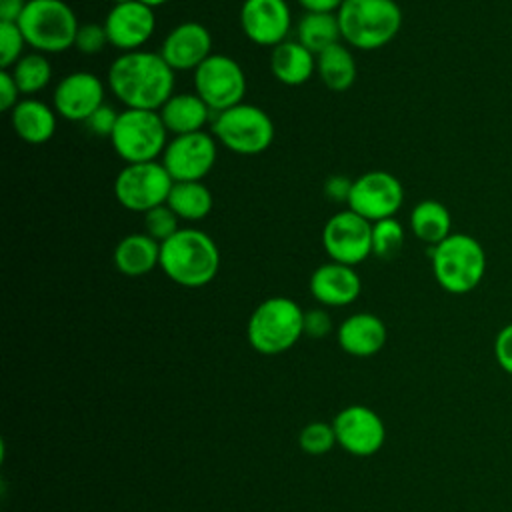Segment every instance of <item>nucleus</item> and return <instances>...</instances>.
Listing matches in <instances>:
<instances>
[{
	"label": "nucleus",
	"instance_id": "28",
	"mask_svg": "<svg viewBox=\"0 0 512 512\" xmlns=\"http://www.w3.org/2000/svg\"><path fill=\"white\" fill-rule=\"evenodd\" d=\"M296 40L318 56L326 48L342 42L338 16L304 12V16L296 24Z\"/></svg>",
	"mask_w": 512,
	"mask_h": 512
},
{
	"label": "nucleus",
	"instance_id": "41",
	"mask_svg": "<svg viewBox=\"0 0 512 512\" xmlns=\"http://www.w3.org/2000/svg\"><path fill=\"white\" fill-rule=\"evenodd\" d=\"M28 0H0V22H18Z\"/></svg>",
	"mask_w": 512,
	"mask_h": 512
},
{
	"label": "nucleus",
	"instance_id": "2",
	"mask_svg": "<svg viewBox=\"0 0 512 512\" xmlns=\"http://www.w3.org/2000/svg\"><path fill=\"white\" fill-rule=\"evenodd\" d=\"M160 268L178 286L202 288L218 274L220 250L206 232L180 228L160 244Z\"/></svg>",
	"mask_w": 512,
	"mask_h": 512
},
{
	"label": "nucleus",
	"instance_id": "42",
	"mask_svg": "<svg viewBox=\"0 0 512 512\" xmlns=\"http://www.w3.org/2000/svg\"><path fill=\"white\" fill-rule=\"evenodd\" d=\"M138 2H142V4H146V6H150V8H160V6H164V4L170 2V0H138Z\"/></svg>",
	"mask_w": 512,
	"mask_h": 512
},
{
	"label": "nucleus",
	"instance_id": "8",
	"mask_svg": "<svg viewBox=\"0 0 512 512\" xmlns=\"http://www.w3.org/2000/svg\"><path fill=\"white\" fill-rule=\"evenodd\" d=\"M212 134L230 152L256 156L270 148L274 140V122L256 104L242 102L214 114Z\"/></svg>",
	"mask_w": 512,
	"mask_h": 512
},
{
	"label": "nucleus",
	"instance_id": "27",
	"mask_svg": "<svg viewBox=\"0 0 512 512\" xmlns=\"http://www.w3.org/2000/svg\"><path fill=\"white\" fill-rule=\"evenodd\" d=\"M166 204L180 220L200 222L212 212L214 198L204 182H174Z\"/></svg>",
	"mask_w": 512,
	"mask_h": 512
},
{
	"label": "nucleus",
	"instance_id": "33",
	"mask_svg": "<svg viewBox=\"0 0 512 512\" xmlns=\"http://www.w3.org/2000/svg\"><path fill=\"white\" fill-rule=\"evenodd\" d=\"M26 40L16 22H0V68L10 70L24 56Z\"/></svg>",
	"mask_w": 512,
	"mask_h": 512
},
{
	"label": "nucleus",
	"instance_id": "29",
	"mask_svg": "<svg viewBox=\"0 0 512 512\" xmlns=\"http://www.w3.org/2000/svg\"><path fill=\"white\" fill-rule=\"evenodd\" d=\"M20 94L34 96L42 92L52 80V64L46 54L42 52H28L24 54L12 68H10Z\"/></svg>",
	"mask_w": 512,
	"mask_h": 512
},
{
	"label": "nucleus",
	"instance_id": "40",
	"mask_svg": "<svg viewBox=\"0 0 512 512\" xmlns=\"http://www.w3.org/2000/svg\"><path fill=\"white\" fill-rule=\"evenodd\" d=\"M304 12L316 14H336L344 0H296Z\"/></svg>",
	"mask_w": 512,
	"mask_h": 512
},
{
	"label": "nucleus",
	"instance_id": "14",
	"mask_svg": "<svg viewBox=\"0 0 512 512\" xmlns=\"http://www.w3.org/2000/svg\"><path fill=\"white\" fill-rule=\"evenodd\" d=\"M332 426L338 446L358 458L380 452L386 442L384 420L364 404H352L342 408L334 416Z\"/></svg>",
	"mask_w": 512,
	"mask_h": 512
},
{
	"label": "nucleus",
	"instance_id": "19",
	"mask_svg": "<svg viewBox=\"0 0 512 512\" xmlns=\"http://www.w3.org/2000/svg\"><path fill=\"white\" fill-rule=\"evenodd\" d=\"M360 290L362 280L354 266L330 260L326 264H320L310 276V294L322 306H348L360 296Z\"/></svg>",
	"mask_w": 512,
	"mask_h": 512
},
{
	"label": "nucleus",
	"instance_id": "21",
	"mask_svg": "<svg viewBox=\"0 0 512 512\" xmlns=\"http://www.w3.org/2000/svg\"><path fill=\"white\" fill-rule=\"evenodd\" d=\"M10 124L26 144H44L56 132V110L34 96H26L10 110Z\"/></svg>",
	"mask_w": 512,
	"mask_h": 512
},
{
	"label": "nucleus",
	"instance_id": "6",
	"mask_svg": "<svg viewBox=\"0 0 512 512\" xmlns=\"http://www.w3.org/2000/svg\"><path fill=\"white\" fill-rule=\"evenodd\" d=\"M16 24L26 44L46 56L74 48L80 26L74 10L64 0H28Z\"/></svg>",
	"mask_w": 512,
	"mask_h": 512
},
{
	"label": "nucleus",
	"instance_id": "39",
	"mask_svg": "<svg viewBox=\"0 0 512 512\" xmlns=\"http://www.w3.org/2000/svg\"><path fill=\"white\" fill-rule=\"evenodd\" d=\"M352 182L354 180H350V178H346L342 174H332L324 182L326 198L332 200V202H348V196H350V190H352Z\"/></svg>",
	"mask_w": 512,
	"mask_h": 512
},
{
	"label": "nucleus",
	"instance_id": "15",
	"mask_svg": "<svg viewBox=\"0 0 512 512\" xmlns=\"http://www.w3.org/2000/svg\"><path fill=\"white\" fill-rule=\"evenodd\" d=\"M106 96L104 82L86 70L66 74L52 92V106L58 116L70 122H86Z\"/></svg>",
	"mask_w": 512,
	"mask_h": 512
},
{
	"label": "nucleus",
	"instance_id": "16",
	"mask_svg": "<svg viewBox=\"0 0 512 512\" xmlns=\"http://www.w3.org/2000/svg\"><path fill=\"white\" fill-rule=\"evenodd\" d=\"M240 28L252 44L274 48L288 38L292 28L290 6L286 0H244Z\"/></svg>",
	"mask_w": 512,
	"mask_h": 512
},
{
	"label": "nucleus",
	"instance_id": "25",
	"mask_svg": "<svg viewBox=\"0 0 512 512\" xmlns=\"http://www.w3.org/2000/svg\"><path fill=\"white\" fill-rule=\"evenodd\" d=\"M316 74L332 92H346L356 82V60L348 44H334L316 56Z\"/></svg>",
	"mask_w": 512,
	"mask_h": 512
},
{
	"label": "nucleus",
	"instance_id": "13",
	"mask_svg": "<svg viewBox=\"0 0 512 512\" xmlns=\"http://www.w3.org/2000/svg\"><path fill=\"white\" fill-rule=\"evenodd\" d=\"M322 246L332 262L356 266L372 254V222L348 208L340 210L326 220Z\"/></svg>",
	"mask_w": 512,
	"mask_h": 512
},
{
	"label": "nucleus",
	"instance_id": "43",
	"mask_svg": "<svg viewBox=\"0 0 512 512\" xmlns=\"http://www.w3.org/2000/svg\"><path fill=\"white\" fill-rule=\"evenodd\" d=\"M124 2H130V0H112V6H116V4H124Z\"/></svg>",
	"mask_w": 512,
	"mask_h": 512
},
{
	"label": "nucleus",
	"instance_id": "4",
	"mask_svg": "<svg viewBox=\"0 0 512 512\" xmlns=\"http://www.w3.org/2000/svg\"><path fill=\"white\" fill-rule=\"evenodd\" d=\"M432 274L448 294L472 292L486 274V252L482 244L464 232H452L430 250Z\"/></svg>",
	"mask_w": 512,
	"mask_h": 512
},
{
	"label": "nucleus",
	"instance_id": "10",
	"mask_svg": "<svg viewBox=\"0 0 512 512\" xmlns=\"http://www.w3.org/2000/svg\"><path fill=\"white\" fill-rule=\"evenodd\" d=\"M246 86L242 66L228 54H210L194 70L196 94L214 114L242 104Z\"/></svg>",
	"mask_w": 512,
	"mask_h": 512
},
{
	"label": "nucleus",
	"instance_id": "9",
	"mask_svg": "<svg viewBox=\"0 0 512 512\" xmlns=\"http://www.w3.org/2000/svg\"><path fill=\"white\" fill-rule=\"evenodd\" d=\"M172 184V176L158 160L126 164L114 180V196L126 210L144 214L166 204Z\"/></svg>",
	"mask_w": 512,
	"mask_h": 512
},
{
	"label": "nucleus",
	"instance_id": "12",
	"mask_svg": "<svg viewBox=\"0 0 512 512\" xmlns=\"http://www.w3.org/2000/svg\"><path fill=\"white\" fill-rule=\"evenodd\" d=\"M218 140L210 132H192L168 140L162 164L174 182H202L216 164Z\"/></svg>",
	"mask_w": 512,
	"mask_h": 512
},
{
	"label": "nucleus",
	"instance_id": "22",
	"mask_svg": "<svg viewBox=\"0 0 512 512\" xmlns=\"http://www.w3.org/2000/svg\"><path fill=\"white\" fill-rule=\"evenodd\" d=\"M210 108L204 100L194 92H178L172 94L166 104L158 110L168 134L182 136L204 130L210 120Z\"/></svg>",
	"mask_w": 512,
	"mask_h": 512
},
{
	"label": "nucleus",
	"instance_id": "31",
	"mask_svg": "<svg viewBox=\"0 0 512 512\" xmlns=\"http://www.w3.org/2000/svg\"><path fill=\"white\" fill-rule=\"evenodd\" d=\"M298 444L306 454L322 456L334 448L336 432L334 426L328 422H310L298 434Z\"/></svg>",
	"mask_w": 512,
	"mask_h": 512
},
{
	"label": "nucleus",
	"instance_id": "37",
	"mask_svg": "<svg viewBox=\"0 0 512 512\" xmlns=\"http://www.w3.org/2000/svg\"><path fill=\"white\" fill-rule=\"evenodd\" d=\"M118 114L114 108H110L108 104H102L84 124L86 128L96 134V136H104V138H110L112 132H114V126H116V120H118Z\"/></svg>",
	"mask_w": 512,
	"mask_h": 512
},
{
	"label": "nucleus",
	"instance_id": "3",
	"mask_svg": "<svg viewBox=\"0 0 512 512\" xmlns=\"http://www.w3.org/2000/svg\"><path fill=\"white\" fill-rule=\"evenodd\" d=\"M336 16L342 40L356 50H378L402 28V10L394 0H344Z\"/></svg>",
	"mask_w": 512,
	"mask_h": 512
},
{
	"label": "nucleus",
	"instance_id": "30",
	"mask_svg": "<svg viewBox=\"0 0 512 512\" xmlns=\"http://www.w3.org/2000/svg\"><path fill=\"white\" fill-rule=\"evenodd\" d=\"M404 244V226L396 218H384L372 224V254L392 258Z\"/></svg>",
	"mask_w": 512,
	"mask_h": 512
},
{
	"label": "nucleus",
	"instance_id": "17",
	"mask_svg": "<svg viewBox=\"0 0 512 512\" xmlns=\"http://www.w3.org/2000/svg\"><path fill=\"white\" fill-rule=\"evenodd\" d=\"M102 24L110 46L122 52H136L152 38L156 30V14L154 8L138 0H130L112 6Z\"/></svg>",
	"mask_w": 512,
	"mask_h": 512
},
{
	"label": "nucleus",
	"instance_id": "1",
	"mask_svg": "<svg viewBox=\"0 0 512 512\" xmlns=\"http://www.w3.org/2000/svg\"><path fill=\"white\" fill-rule=\"evenodd\" d=\"M176 72L160 52H122L112 60L106 84L114 98L126 108L160 110L174 94Z\"/></svg>",
	"mask_w": 512,
	"mask_h": 512
},
{
	"label": "nucleus",
	"instance_id": "32",
	"mask_svg": "<svg viewBox=\"0 0 512 512\" xmlns=\"http://www.w3.org/2000/svg\"><path fill=\"white\" fill-rule=\"evenodd\" d=\"M178 220L180 218L174 214V210L168 204H160L144 212V232L162 244L180 230Z\"/></svg>",
	"mask_w": 512,
	"mask_h": 512
},
{
	"label": "nucleus",
	"instance_id": "7",
	"mask_svg": "<svg viewBox=\"0 0 512 512\" xmlns=\"http://www.w3.org/2000/svg\"><path fill=\"white\" fill-rule=\"evenodd\" d=\"M110 142L126 164L154 162L164 154L168 130L156 110L126 108L118 114Z\"/></svg>",
	"mask_w": 512,
	"mask_h": 512
},
{
	"label": "nucleus",
	"instance_id": "26",
	"mask_svg": "<svg viewBox=\"0 0 512 512\" xmlns=\"http://www.w3.org/2000/svg\"><path fill=\"white\" fill-rule=\"evenodd\" d=\"M410 230L424 244L436 246L452 234V216L442 202L426 198L412 208Z\"/></svg>",
	"mask_w": 512,
	"mask_h": 512
},
{
	"label": "nucleus",
	"instance_id": "34",
	"mask_svg": "<svg viewBox=\"0 0 512 512\" xmlns=\"http://www.w3.org/2000/svg\"><path fill=\"white\" fill-rule=\"evenodd\" d=\"M108 44L106 28L104 24L96 22H84L78 26L76 38H74V48L86 56L102 52V48Z\"/></svg>",
	"mask_w": 512,
	"mask_h": 512
},
{
	"label": "nucleus",
	"instance_id": "36",
	"mask_svg": "<svg viewBox=\"0 0 512 512\" xmlns=\"http://www.w3.org/2000/svg\"><path fill=\"white\" fill-rule=\"evenodd\" d=\"M494 358L500 370L512 376V322L498 330L494 338Z\"/></svg>",
	"mask_w": 512,
	"mask_h": 512
},
{
	"label": "nucleus",
	"instance_id": "38",
	"mask_svg": "<svg viewBox=\"0 0 512 512\" xmlns=\"http://www.w3.org/2000/svg\"><path fill=\"white\" fill-rule=\"evenodd\" d=\"M20 90L10 70H0V110L10 112L20 100Z\"/></svg>",
	"mask_w": 512,
	"mask_h": 512
},
{
	"label": "nucleus",
	"instance_id": "5",
	"mask_svg": "<svg viewBox=\"0 0 512 512\" xmlns=\"http://www.w3.org/2000/svg\"><path fill=\"white\" fill-rule=\"evenodd\" d=\"M246 336L256 352L282 354L304 336V310L288 296H270L252 310Z\"/></svg>",
	"mask_w": 512,
	"mask_h": 512
},
{
	"label": "nucleus",
	"instance_id": "11",
	"mask_svg": "<svg viewBox=\"0 0 512 512\" xmlns=\"http://www.w3.org/2000/svg\"><path fill=\"white\" fill-rule=\"evenodd\" d=\"M402 202L404 188L400 180L390 172L370 170L354 178L346 206L374 224L384 218H394Z\"/></svg>",
	"mask_w": 512,
	"mask_h": 512
},
{
	"label": "nucleus",
	"instance_id": "24",
	"mask_svg": "<svg viewBox=\"0 0 512 512\" xmlns=\"http://www.w3.org/2000/svg\"><path fill=\"white\" fill-rule=\"evenodd\" d=\"M270 70L286 86H300L316 74V54L298 40H284L272 48Z\"/></svg>",
	"mask_w": 512,
	"mask_h": 512
},
{
	"label": "nucleus",
	"instance_id": "23",
	"mask_svg": "<svg viewBox=\"0 0 512 512\" xmlns=\"http://www.w3.org/2000/svg\"><path fill=\"white\" fill-rule=\"evenodd\" d=\"M112 258L114 266L124 276H144L160 266V242L150 238L146 232L126 234L116 244Z\"/></svg>",
	"mask_w": 512,
	"mask_h": 512
},
{
	"label": "nucleus",
	"instance_id": "18",
	"mask_svg": "<svg viewBox=\"0 0 512 512\" xmlns=\"http://www.w3.org/2000/svg\"><path fill=\"white\" fill-rule=\"evenodd\" d=\"M212 54L210 30L194 20L180 22L162 40L160 56L174 72L196 70Z\"/></svg>",
	"mask_w": 512,
	"mask_h": 512
},
{
	"label": "nucleus",
	"instance_id": "35",
	"mask_svg": "<svg viewBox=\"0 0 512 512\" xmlns=\"http://www.w3.org/2000/svg\"><path fill=\"white\" fill-rule=\"evenodd\" d=\"M332 332V316L324 308H310L304 312V336L326 338Z\"/></svg>",
	"mask_w": 512,
	"mask_h": 512
},
{
	"label": "nucleus",
	"instance_id": "20",
	"mask_svg": "<svg viewBox=\"0 0 512 512\" xmlns=\"http://www.w3.org/2000/svg\"><path fill=\"white\" fill-rule=\"evenodd\" d=\"M336 338L346 354L368 358L384 348L388 330L380 316L372 312H356L340 322Z\"/></svg>",
	"mask_w": 512,
	"mask_h": 512
}]
</instances>
